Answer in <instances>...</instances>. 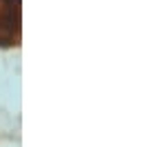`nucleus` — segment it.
<instances>
[{
	"mask_svg": "<svg viewBox=\"0 0 142 147\" xmlns=\"http://www.w3.org/2000/svg\"><path fill=\"white\" fill-rule=\"evenodd\" d=\"M20 45V0H0V47Z\"/></svg>",
	"mask_w": 142,
	"mask_h": 147,
	"instance_id": "1",
	"label": "nucleus"
}]
</instances>
